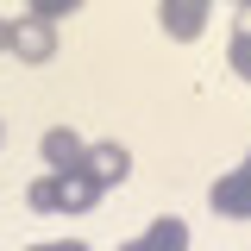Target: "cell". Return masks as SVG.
<instances>
[{
	"label": "cell",
	"mask_w": 251,
	"mask_h": 251,
	"mask_svg": "<svg viewBox=\"0 0 251 251\" xmlns=\"http://www.w3.org/2000/svg\"><path fill=\"white\" fill-rule=\"evenodd\" d=\"M82 176L107 195V188H120L126 176H132V151L113 145V138H100V145H88V157H82Z\"/></svg>",
	"instance_id": "6da1fadb"
},
{
	"label": "cell",
	"mask_w": 251,
	"mask_h": 251,
	"mask_svg": "<svg viewBox=\"0 0 251 251\" xmlns=\"http://www.w3.org/2000/svg\"><path fill=\"white\" fill-rule=\"evenodd\" d=\"M207 13H214V0H157V19L176 44H195L207 31Z\"/></svg>",
	"instance_id": "7a4b0ae2"
},
{
	"label": "cell",
	"mask_w": 251,
	"mask_h": 251,
	"mask_svg": "<svg viewBox=\"0 0 251 251\" xmlns=\"http://www.w3.org/2000/svg\"><path fill=\"white\" fill-rule=\"evenodd\" d=\"M13 57L19 63H50L57 57V25H44V19H13Z\"/></svg>",
	"instance_id": "3957f363"
},
{
	"label": "cell",
	"mask_w": 251,
	"mask_h": 251,
	"mask_svg": "<svg viewBox=\"0 0 251 251\" xmlns=\"http://www.w3.org/2000/svg\"><path fill=\"white\" fill-rule=\"evenodd\" d=\"M38 151H44V163H50V176H75L82 157H88V145H82L69 126H50V132L38 138Z\"/></svg>",
	"instance_id": "277c9868"
},
{
	"label": "cell",
	"mask_w": 251,
	"mask_h": 251,
	"mask_svg": "<svg viewBox=\"0 0 251 251\" xmlns=\"http://www.w3.org/2000/svg\"><path fill=\"white\" fill-rule=\"evenodd\" d=\"M207 201H214V214H226V220H251V170H226V176L207 188Z\"/></svg>",
	"instance_id": "5b68a950"
},
{
	"label": "cell",
	"mask_w": 251,
	"mask_h": 251,
	"mask_svg": "<svg viewBox=\"0 0 251 251\" xmlns=\"http://www.w3.org/2000/svg\"><path fill=\"white\" fill-rule=\"evenodd\" d=\"M138 245H145V251H188V220H176V214H163V220H151Z\"/></svg>",
	"instance_id": "8992f818"
},
{
	"label": "cell",
	"mask_w": 251,
	"mask_h": 251,
	"mask_svg": "<svg viewBox=\"0 0 251 251\" xmlns=\"http://www.w3.org/2000/svg\"><path fill=\"white\" fill-rule=\"evenodd\" d=\"M57 182H63V214H88L94 201H100V188H94L82 170H75V176H57Z\"/></svg>",
	"instance_id": "52a82bcc"
},
{
	"label": "cell",
	"mask_w": 251,
	"mask_h": 251,
	"mask_svg": "<svg viewBox=\"0 0 251 251\" xmlns=\"http://www.w3.org/2000/svg\"><path fill=\"white\" fill-rule=\"evenodd\" d=\"M25 207L31 214H63V182L57 176H38V182L25 188Z\"/></svg>",
	"instance_id": "ba28073f"
},
{
	"label": "cell",
	"mask_w": 251,
	"mask_h": 251,
	"mask_svg": "<svg viewBox=\"0 0 251 251\" xmlns=\"http://www.w3.org/2000/svg\"><path fill=\"white\" fill-rule=\"evenodd\" d=\"M226 63H232V75L251 82V31H232V44H226Z\"/></svg>",
	"instance_id": "9c48e42d"
},
{
	"label": "cell",
	"mask_w": 251,
	"mask_h": 251,
	"mask_svg": "<svg viewBox=\"0 0 251 251\" xmlns=\"http://www.w3.org/2000/svg\"><path fill=\"white\" fill-rule=\"evenodd\" d=\"M75 6H82V0H25V13H31V19H44V25H57V19H69Z\"/></svg>",
	"instance_id": "30bf717a"
},
{
	"label": "cell",
	"mask_w": 251,
	"mask_h": 251,
	"mask_svg": "<svg viewBox=\"0 0 251 251\" xmlns=\"http://www.w3.org/2000/svg\"><path fill=\"white\" fill-rule=\"evenodd\" d=\"M31 251H88L82 239H57V245H31Z\"/></svg>",
	"instance_id": "8fae6325"
},
{
	"label": "cell",
	"mask_w": 251,
	"mask_h": 251,
	"mask_svg": "<svg viewBox=\"0 0 251 251\" xmlns=\"http://www.w3.org/2000/svg\"><path fill=\"white\" fill-rule=\"evenodd\" d=\"M0 50H13V19H0Z\"/></svg>",
	"instance_id": "7c38bea8"
},
{
	"label": "cell",
	"mask_w": 251,
	"mask_h": 251,
	"mask_svg": "<svg viewBox=\"0 0 251 251\" xmlns=\"http://www.w3.org/2000/svg\"><path fill=\"white\" fill-rule=\"evenodd\" d=\"M232 31H251V6H239V19H232Z\"/></svg>",
	"instance_id": "4fadbf2b"
},
{
	"label": "cell",
	"mask_w": 251,
	"mask_h": 251,
	"mask_svg": "<svg viewBox=\"0 0 251 251\" xmlns=\"http://www.w3.org/2000/svg\"><path fill=\"white\" fill-rule=\"evenodd\" d=\"M120 251H145V245H138V239H126V245H120Z\"/></svg>",
	"instance_id": "5bb4252c"
},
{
	"label": "cell",
	"mask_w": 251,
	"mask_h": 251,
	"mask_svg": "<svg viewBox=\"0 0 251 251\" xmlns=\"http://www.w3.org/2000/svg\"><path fill=\"white\" fill-rule=\"evenodd\" d=\"M239 6H251V0H232V13H239Z\"/></svg>",
	"instance_id": "9a60e30c"
},
{
	"label": "cell",
	"mask_w": 251,
	"mask_h": 251,
	"mask_svg": "<svg viewBox=\"0 0 251 251\" xmlns=\"http://www.w3.org/2000/svg\"><path fill=\"white\" fill-rule=\"evenodd\" d=\"M239 170H251V151H245V163H239Z\"/></svg>",
	"instance_id": "2e32d148"
},
{
	"label": "cell",
	"mask_w": 251,
	"mask_h": 251,
	"mask_svg": "<svg viewBox=\"0 0 251 251\" xmlns=\"http://www.w3.org/2000/svg\"><path fill=\"white\" fill-rule=\"evenodd\" d=\"M0 138H6V132H0Z\"/></svg>",
	"instance_id": "e0dca14e"
}]
</instances>
